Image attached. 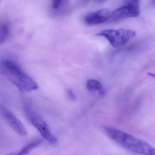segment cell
I'll use <instances>...</instances> for the list:
<instances>
[{
	"mask_svg": "<svg viewBox=\"0 0 155 155\" xmlns=\"http://www.w3.org/2000/svg\"><path fill=\"white\" fill-rule=\"evenodd\" d=\"M86 87L88 90L90 91H98L101 96H104L106 92L102 84L98 81L94 79H89L87 81Z\"/></svg>",
	"mask_w": 155,
	"mask_h": 155,
	"instance_id": "obj_8",
	"label": "cell"
},
{
	"mask_svg": "<svg viewBox=\"0 0 155 155\" xmlns=\"http://www.w3.org/2000/svg\"><path fill=\"white\" fill-rule=\"evenodd\" d=\"M1 111L4 119L17 134L21 136L28 135V131L23 123L11 111L3 106L1 107Z\"/></svg>",
	"mask_w": 155,
	"mask_h": 155,
	"instance_id": "obj_6",
	"label": "cell"
},
{
	"mask_svg": "<svg viewBox=\"0 0 155 155\" xmlns=\"http://www.w3.org/2000/svg\"><path fill=\"white\" fill-rule=\"evenodd\" d=\"M78 1L81 2H87L89 1V0H78Z\"/></svg>",
	"mask_w": 155,
	"mask_h": 155,
	"instance_id": "obj_15",
	"label": "cell"
},
{
	"mask_svg": "<svg viewBox=\"0 0 155 155\" xmlns=\"http://www.w3.org/2000/svg\"><path fill=\"white\" fill-rule=\"evenodd\" d=\"M130 1L137 2H139V0H130Z\"/></svg>",
	"mask_w": 155,
	"mask_h": 155,
	"instance_id": "obj_16",
	"label": "cell"
},
{
	"mask_svg": "<svg viewBox=\"0 0 155 155\" xmlns=\"http://www.w3.org/2000/svg\"><path fill=\"white\" fill-rule=\"evenodd\" d=\"M103 129L109 137L129 151L144 155H155V148L128 133L113 127H105Z\"/></svg>",
	"mask_w": 155,
	"mask_h": 155,
	"instance_id": "obj_1",
	"label": "cell"
},
{
	"mask_svg": "<svg viewBox=\"0 0 155 155\" xmlns=\"http://www.w3.org/2000/svg\"><path fill=\"white\" fill-rule=\"evenodd\" d=\"M95 1L97 4H101L106 1V0H95Z\"/></svg>",
	"mask_w": 155,
	"mask_h": 155,
	"instance_id": "obj_13",
	"label": "cell"
},
{
	"mask_svg": "<svg viewBox=\"0 0 155 155\" xmlns=\"http://www.w3.org/2000/svg\"><path fill=\"white\" fill-rule=\"evenodd\" d=\"M154 2H155V0H154Z\"/></svg>",
	"mask_w": 155,
	"mask_h": 155,
	"instance_id": "obj_17",
	"label": "cell"
},
{
	"mask_svg": "<svg viewBox=\"0 0 155 155\" xmlns=\"http://www.w3.org/2000/svg\"><path fill=\"white\" fill-rule=\"evenodd\" d=\"M148 76L152 77V78H155V73H151V72H148L147 73Z\"/></svg>",
	"mask_w": 155,
	"mask_h": 155,
	"instance_id": "obj_14",
	"label": "cell"
},
{
	"mask_svg": "<svg viewBox=\"0 0 155 155\" xmlns=\"http://www.w3.org/2000/svg\"><path fill=\"white\" fill-rule=\"evenodd\" d=\"M111 12L107 9H103L87 14L84 18V21L88 25H97L108 21Z\"/></svg>",
	"mask_w": 155,
	"mask_h": 155,
	"instance_id": "obj_7",
	"label": "cell"
},
{
	"mask_svg": "<svg viewBox=\"0 0 155 155\" xmlns=\"http://www.w3.org/2000/svg\"><path fill=\"white\" fill-rule=\"evenodd\" d=\"M9 34V29L8 26L6 24H2L0 30V42L1 44L5 42Z\"/></svg>",
	"mask_w": 155,
	"mask_h": 155,
	"instance_id": "obj_10",
	"label": "cell"
},
{
	"mask_svg": "<svg viewBox=\"0 0 155 155\" xmlns=\"http://www.w3.org/2000/svg\"><path fill=\"white\" fill-rule=\"evenodd\" d=\"M97 35L104 37L113 48H117L127 44L135 37L136 32L131 30L124 28L107 29L100 31Z\"/></svg>",
	"mask_w": 155,
	"mask_h": 155,
	"instance_id": "obj_4",
	"label": "cell"
},
{
	"mask_svg": "<svg viewBox=\"0 0 155 155\" xmlns=\"http://www.w3.org/2000/svg\"><path fill=\"white\" fill-rule=\"evenodd\" d=\"M140 14L139 2L129 3L111 12L108 22H116L129 18H136Z\"/></svg>",
	"mask_w": 155,
	"mask_h": 155,
	"instance_id": "obj_5",
	"label": "cell"
},
{
	"mask_svg": "<svg viewBox=\"0 0 155 155\" xmlns=\"http://www.w3.org/2000/svg\"><path fill=\"white\" fill-rule=\"evenodd\" d=\"M42 140L41 139H37L34 141L30 142L28 144L26 145L23 147V148L19 151V152L17 153L18 155H27L29 154L30 151L35 148L38 147L41 143Z\"/></svg>",
	"mask_w": 155,
	"mask_h": 155,
	"instance_id": "obj_9",
	"label": "cell"
},
{
	"mask_svg": "<svg viewBox=\"0 0 155 155\" xmlns=\"http://www.w3.org/2000/svg\"><path fill=\"white\" fill-rule=\"evenodd\" d=\"M24 113L31 124L38 130L41 136L51 144H56L57 139L51 131L45 120L36 112L31 105L25 103L23 106Z\"/></svg>",
	"mask_w": 155,
	"mask_h": 155,
	"instance_id": "obj_3",
	"label": "cell"
},
{
	"mask_svg": "<svg viewBox=\"0 0 155 155\" xmlns=\"http://www.w3.org/2000/svg\"><path fill=\"white\" fill-rule=\"evenodd\" d=\"M62 0H52V5L53 8L57 9L59 8L61 4Z\"/></svg>",
	"mask_w": 155,
	"mask_h": 155,
	"instance_id": "obj_12",
	"label": "cell"
},
{
	"mask_svg": "<svg viewBox=\"0 0 155 155\" xmlns=\"http://www.w3.org/2000/svg\"><path fill=\"white\" fill-rule=\"evenodd\" d=\"M67 95L68 98L71 101H74L76 100V96L75 95V93L73 92L72 90L69 89L67 90Z\"/></svg>",
	"mask_w": 155,
	"mask_h": 155,
	"instance_id": "obj_11",
	"label": "cell"
},
{
	"mask_svg": "<svg viewBox=\"0 0 155 155\" xmlns=\"http://www.w3.org/2000/svg\"><path fill=\"white\" fill-rule=\"evenodd\" d=\"M1 71L3 76L21 91L30 92L38 88L37 82L12 61L8 59L3 61Z\"/></svg>",
	"mask_w": 155,
	"mask_h": 155,
	"instance_id": "obj_2",
	"label": "cell"
}]
</instances>
